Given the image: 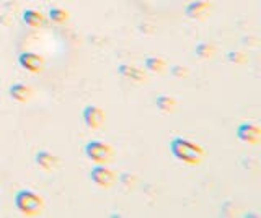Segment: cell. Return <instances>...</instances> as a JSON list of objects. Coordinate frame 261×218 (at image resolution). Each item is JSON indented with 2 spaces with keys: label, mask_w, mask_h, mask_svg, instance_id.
Instances as JSON below:
<instances>
[{
  "label": "cell",
  "mask_w": 261,
  "mask_h": 218,
  "mask_svg": "<svg viewBox=\"0 0 261 218\" xmlns=\"http://www.w3.org/2000/svg\"><path fill=\"white\" fill-rule=\"evenodd\" d=\"M170 151L179 161H185L188 165L199 163L204 157V151L199 145L193 143L191 140H186L183 137H173L170 142Z\"/></svg>",
  "instance_id": "6da1fadb"
},
{
  "label": "cell",
  "mask_w": 261,
  "mask_h": 218,
  "mask_svg": "<svg viewBox=\"0 0 261 218\" xmlns=\"http://www.w3.org/2000/svg\"><path fill=\"white\" fill-rule=\"evenodd\" d=\"M15 205L24 215H36L43 207V200L30 189H21L15 196Z\"/></svg>",
  "instance_id": "7a4b0ae2"
},
{
  "label": "cell",
  "mask_w": 261,
  "mask_h": 218,
  "mask_svg": "<svg viewBox=\"0 0 261 218\" xmlns=\"http://www.w3.org/2000/svg\"><path fill=\"white\" fill-rule=\"evenodd\" d=\"M85 155L98 165H105L113 158V150L110 145H106L100 140H92L85 145Z\"/></svg>",
  "instance_id": "3957f363"
},
{
  "label": "cell",
  "mask_w": 261,
  "mask_h": 218,
  "mask_svg": "<svg viewBox=\"0 0 261 218\" xmlns=\"http://www.w3.org/2000/svg\"><path fill=\"white\" fill-rule=\"evenodd\" d=\"M82 117H84V122L88 129H98L105 120V112L101 111V108L88 104V106L84 108Z\"/></svg>",
  "instance_id": "277c9868"
},
{
  "label": "cell",
  "mask_w": 261,
  "mask_h": 218,
  "mask_svg": "<svg viewBox=\"0 0 261 218\" xmlns=\"http://www.w3.org/2000/svg\"><path fill=\"white\" fill-rule=\"evenodd\" d=\"M90 179H92L96 185H100V188H110V185L114 182V174L111 169H108L106 166L98 165L90 171Z\"/></svg>",
  "instance_id": "5b68a950"
},
{
  "label": "cell",
  "mask_w": 261,
  "mask_h": 218,
  "mask_svg": "<svg viewBox=\"0 0 261 218\" xmlns=\"http://www.w3.org/2000/svg\"><path fill=\"white\" fill-rule=\"evenodd\" d=\"M18 64L28 72H33V74H36V72L43 70L44 67V60L41 55L35 54V52H21L18 55Z\"/></svg>",
  "instance_id": "8992f818"
},
{
  "label": "cell",
  "mask_w": 261,
  "mask_h": 218,
  "mask_svg": "<svg viewBox=\"0 0 261 218\" xmlns=\"http://www.w3.org/2000/svg\"><path fill=\"white\" fill-rule=\"evenodd\" d=\"M237 137L247 143H256L259 140V127L253 122H242L237 127Z\"/></svg>",
  "instance_id": "52a82bcc"
},
{
  "label": "cell",
  "mask_w": 261,
  "mask_h": 218,
  "mask_svg": "<svg viewBox=\"0 0 261 218\" xmlns=\"http://www.w3.org/2000/svg\"><path fill=\"white\" fill-rule=\"evenodd\" d=\"M209 10V4L204 2V0H196V2H191L190 5L185 9V13L188 18L193 20H201L206 17V13Z\"/></svg>",
  "instance_id": "ba28073f"
},
{
  "label": "cell",
  "mask_w": 261,
  "mask_h": 218,
  "mask_svg": "<svg viewBox=\"0 0 261 218\" xmlns=\"http://www.w3.org/2000/svg\"><path fill=\"white\" fill-rule=\"evenodd\" d=\"M35 161H36V165L41 166L43 169H53L57 165V158L46 150L38 151L36 157H35Z\"/></svg>",
  "instance_id": "9c48e42d"
},
{
  "label": "cell",
  "mask_w": 261,
  "mask_h": 218,
  "mask_svg": "<svg viewBox=\"0 0 261 218\" xmlns=\"http://www.w3.org/2000/svg\"><path fill=\"white\" fill-rule=\"evenodd\" d=\"M8 95L12 96L13 100L16 101H27L30 98V88L27 85H23V83H13L10 88H8Z\"/></svg>",
  "instance_id": "30bf717a"
},
{
  "label": "cell",
  "mask_w": 261,
  "mask_h": 218,
  "mask_svg": "<svg viewBox=\"0 0 261 218\" xmlns=\"http://www.w3.org/2000/svg\"><path fill=\"white\" fill-rule=\"evenodd\" d=\"M118 72H119L122 77L133 78V80H136V82H141V80H144V74H142V72L137 70L136 67L127 66V64H121V66L118 67Z\"/></svg>",
  "instance_id": "8fae6325"
},
{
  "label": "cell",
  "mask_w": 261,
  "mask_h": 218,
  "mask_svg": "<svg viewBox=\"0 0 261 218\" xmlns=\"http://www.w3.org/2000/svg\"><path fill=\"white\" fill-rule=\"evenodd\" d=\"M155 104H157V108L163 112H168V111H173V108L176 106L175 100L171 98V96H167V95H162L159 96L157 100H155Z\"/></svg>",
  "instance_id": "7c38bea8"
},
{
  "label": "cell",
  "mask_w": 261,
  "mask_h": 218,
  "mask_svg": "<svg viewBox=\"0 0 261 218\" xmlns=\"http://www.w3.org/2000/svg\"><path fill=\"white\" fill-rule=\"evenodd\" d=\"M144 67L150 72H162L163 67H165V62H163L160 57H153V55H150V57L144 59Z\"/></svg>",
  "instance_id": "4fadbf2b"
},
{
  "label": "cell",
  "mask_w": 261,
  "mask_h": 218,
  "mask_svg": "<svg viewBox=\"0 0 261 218\" xmlns=\"http://www.w3.org/2000/svg\"><path fill=\"white\" fill-rule=\"evenodd\" d=\"M23 21L30 26H39L43 23V17H41V13L35 10H27L23 12Z\"/></svg>",
  "instance_id": "5bb4252c"
},
{
  "label": "cell",
  "mask_w": 261,
  "mask_h": 218,
  "mask_svg": "<svg viewBox=\"0 0 261 218\" xmlns=\"http://www.w3.org/2000/svg\"><path fill=\"white\" fill-rule=\"evenodd\" d=\"M214 46H211V44H207V43H199L198 46H196V49H194V52H196V55L198 57H201V59H209L212 54H214Z\"/></svg>",
  "instance_id": "9a60e30c"
},
{
  "label": "cell",
  "mask_w": 261,
  "mask_h": 218,
  "mask_svg": "<svg viewBox=\"0 0 261 218\" xmlns=\"http://www.w3.org/2000/svg\"><path fill=\"white\" fill-rule=\"evenodd\" d=\"M49 17H51V20L56 23H62V21L67 20V13L61 9H57V7H54V9L49 10Z\"/></svg>",
  "instance_id": "2e32d148"
},
{
  "label": "cell",
  "mask_w": 261,
  "mask_h": 218,
  "mask_svg": "<svg viewBox=\"0 0 261 218\" xmlns=\"http://www.w3.org/2000/svg\"><path fill=\"white\" fill-rule=\"evenodd\" d=\"M227 59H228V62H233V64H242V62L245 60L243 54L239 52V51H230V52H227Z\"/></svg>",
  "instance_id": "e0dca14e"
},
{
  "label": "cell",
  "mask_w": 261,
  "mask_h": 218,
  "mask_svg": "<svg viewBox=\"0 0 261 218\" xmlns=\"http://www.w3.org/2000/svg\"><path fill=\"white\" fill-rule=\"evenodd\" d=\"M186 70H188L186 67H181V66H175V67H171V75L176 77V78H183V77L188 74Z\"/></svg>",
  "instance_id": "ac0fdd59"
}]
</instances>
